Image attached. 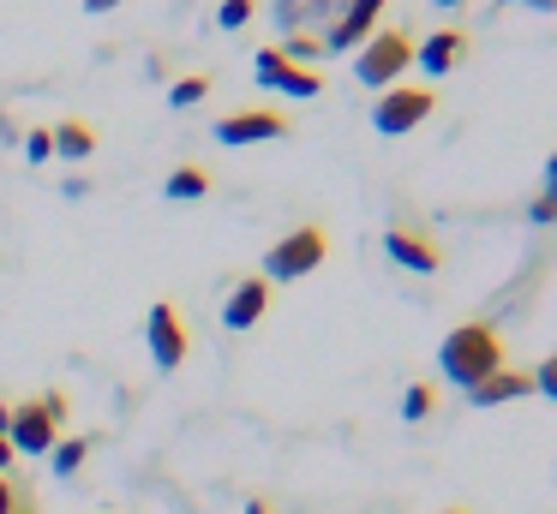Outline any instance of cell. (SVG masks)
<instances>
[{"mask_svg": "<svg viewBox=\"0 0 557 514\" xmlns=\"http://www.w3.org/2000/svg\"><path fill=\"white\" fill-rule=\"evenodd\" d=\"M528 215H533V222H557V210H552L545 198H533V203H528Z\"/></svg>", "mask_w": 557, "mask_h": 514, "instance_id": "484cf974", "label": "cell"}, {"mask_svg": "<svg viewBox=\"0 0 557 514\" xmlns=\"http://www.w3.org/2000/svg\"><path fill=\"white\" fill-rule=\"evenodd\" d=\"M49 138H54V155H73V162L97 150V131L85 120H61V126H49Z\"/></svg>", "mask_w": 557, "mask_h": 514, "instance_id": "4fadbf2b", "label": "cell"}, {"mask_svg": "<svg viewBox=\"0 0 557 514\" xmlns=\"http://www.w3.org/2000/svg\"><path fill=\"white\" fill-rule=\"evenodd\" d=\"M205 191H210V174H205V167H174V174H169V198L193 203V198H205Z\"/></svg>", "mask_w": 557, "mask_h": 514, "instance_id": "9a60e30c", "label": "cell"}, {"mask_svg": "<svg viewBox=\"0 0 557 514\" xmlns=\"http://www.w3.org/2000/svg\"><path fill=\"white\" fill-rule=\"evenodd\" d=\"M145 341H150V359H157L162 371H174L186 359V323H181V305H174V299H157V305H150Z\"/></svg>", "mask_w": 557, "mask_h": 514, "instance_id": "8992f818", "label": "cell"}, {"mask_svg": "<svg viewBox=\"0 0 557 514\" xmlns=\"http://www.w3.org/2000/svg\"><path fill=\"white\" fill-rule=\"evenodd\" d=\"M444 514H461V509H444Z\"/></svg>", "mask_w": 557, "mask_h": 514, "instance_id": "e575fe53", "label": "cell"}, {"mask_svg": "<svg viewBox=\"0 0 557 514\" xmlns=\"http://www.w3.org/2000/svg\"><path fill=\"white\" fill-rule=\"evenodd\" d=\"M252 12H258V0H222L216 24H222V30H240V24H252Z\"/></svg>", "mask_w": 557, "mask_h": 514, "instance_id": "44dd1931", "label": "cell"}, {"mask_svg": "<svg viewBox=\"0 0 557 514\" xmlns=\"http://www.w3.org/2000/svg\"><path fill=\"white\" fill-rule=\"evenodd\" d=\"M432 406H437L432 383H408V394H401V418H408V425H420V418L432 413Z\"/></svg>", "mask_w": 557, "mask_h": 514, "instance_id": "ac0fdd59", "label": "cell"}, {"mask_svg": "<svg viewBox=\"0 0 557 514\" xmlns=\"http://www.w3.org/2000/svg\"><path fill=\"white\" fill-rule=\"evenodd\" d=\"M205 96H210V78H198V72H193V78H174L169 102H174V108H198Z\"/></svg>", "mask_w": 557, "mask_h": 514, "instance_id": "ffe728a7", "label": "cell"}, {"mask_svg": "<svg viewBox=\"0 0 557 514\" xmlns=\"http://www.w3.org/2000/svg\"><path fill=\"white\" fill-rule=\"evenodd\" d=\"M7 430H13V401L0 394V437H7Z\"/></svg>", "mask_w": 557, "mask_h": 514, "instance_id": "4316f807", "label": "cell"}, {"mask_svg": "<svg viewBox=\"0 0 557 514\" xmlns=\"http://www.w3.org/2000/svg\"><path fill=\"white\" fill-rule=\"evenodd\" d=\"M264 311H270V281L264 275H246V281H234L228 305H222V323H228V329H258Z\"/></svg>", "mask_w": 557, "mask_h": 514, "instance_id": "9c48e42d", "label": "cell"}, {"mask_svg": "<svg viewBox=\"0 0 557 514\" xmlns=\"http://www.w3.org/2000/svg\"><path fill=\"white\" fill-rule=\"evenodd\" d=\"M270 138H288V120L270 114V108H234V114L216 120V143L240 150V143H270Z\"/></svg>", "mask_w": 557, "mask_h": 514, "instance_id": "52a82bcc", "label": "cell"}, {"mask_svg": "<svg viewBox=\"0 0 557 514\" xmlns=\"http://www.w3.org/2000/svg\"><path fill=\"white\" fill-rule=\"evenodd\" d=\"M324 251H330L324 227H294V234H282L276 246L264 251V281L270 287H276V281H300V275H312L318 263H324Z\"/></svg>", "mask_w": 557, "mask_h": 514, "instance_id": "277c9868", "label": "cell"}, {"mask_svg": "<svg viewBox=\"0 0 557 514\" xmlns=\"http://www.w3.org/2000/svg\"><path fill=\"white\" fill-rule=\"evenodd\" d=\"M61 425H66V394L42 389V394H30V401H13V430H7V442H13V454H54Z\"/></svg>", "mask_w": 557, "mask_h": 514, "instance_id": "7a4b0ae2", "label": "cell"}, {"mask_svg": "<svg viewBox=\"0 0 557 514\" xmlns=\"http://www.w3.org/2000/svg\"><path fill=\"white\" fill-rule=\"evenodd\" d=\"M0 138H13V126H7V114H0Z\"/></svg>", "mask_w": 557, "mask_h": 514, "instance_id": "836d02e7", "label": "cell"}, {"mask_svg": "<svg viewBox=\"0 0 557 514\" xmlns=\"http://www.w3.org/2000/svg\"><path fill=\"white\" fill-rule=\"evenodd\" d=\"M533 389H540V394H545V401H557V353H552V359H545V365H540V371H533Z\"/></svg>", "mask_w": 557, "mask_h": 514, "instance_id": "603a6c76", "label": "cell"}, {"mask_svg": "<svg viewBox=\"0 0 557 514\" xmlns=\"http://www.w3.org/2000/svg\"><path fill=\"white\" fill-rule=\"evenodd\" d=\"M413 66V42L408 30H372V42L354 48V78L366 90H396V78Z\"/></svg>", "mask_w": 557, "mask_h": 514, "instance_id": "3957f363", "label": "cell"}, {"mask_svg": "<svg viewBox=\"0 0 557 514\" xmlns=\"http://www.w3.org/2000/svg\"><path fill=\"white\" fill-rule=\"evenodd\" d=\"M13 514H42V509H37V497H30V490H25V497H18V509H13Z\"/></svg>", "mask_w": 557, "mask_h": 514, "instance_id": "f1b7e54d", "label": "cell"}, {"mask_svg": "<svg viewBox=\"0 0 557 514\" xmlns=\"http://www.w3.org/2000/svg\"><path fill=\"white\" fill-rule=\"evenodd\" d=\"M85 454H90V437H66V442H54V473L73 478L78 466H85Z\"/></svg>", "mask_w": 557, "mask_h": 514, "instance_id": "e0dca14e", "label": "cell"}, {"mask_svg": "<svg viewBox=\"0 0 557 514\" xmlns=\"http://www.w3.org/2000/svg\"><path fill=\"white\" fill-rule=\"evenodd\" d=\"M432 108H437V96H432V90H420V84H396V90L377 96L372 126L384 131V138H401V131H413L420 120H432Z\"/></svg>", "mask_w": 557, "mask_h": 514, "instance_id": "5b68a950", "label": "cell"}, {"mask_svg": "<svg viewBox=\"0 0 557 514\" xmlns=\"http://www.w3.org/2000/svg\"><path fill=\"white\" fill-rule=\"evenodd\" d=\"M85 7H90V12H114L121 0H85Z\"/></svg>", "mask_w": 557, "mask_h": 514, "instance_id": "4dcf8cb0", "label": "cell"}, {"mask_svg": "<svg viewBox=\"0 0 557 514\" xmlns=\"http://www.w3.org/2000/svg\"><path fill=\"white\" fill-rule=\"evenodd\" d=\"M384 251L401 263V269H413V275H432L437 263H444V258H437V246H432V239H425V234H413V227H389V234H384Z\"/></svg>", "mask_w": 557, "mask_h": 514, "instance_id": "30bf717a", "label": "cell"}, {"mask_svg": "<svg viewBox=\"0 0 557 514\" xmlns=\"http://www.w3.org/2000/svg\"><path fill=\"white\" fill-rule=\"evenodd\" d=\"M540 198H545V203H552V210H557V150L545 155V191H540Z\"/></svg>", "mask_w": 557, "mask_h": 514, "instance_id": "d4e9b609", "label": "cell"}, {"mask_svg": "<svg viewBox=\"0 0 557 514\" xmlns=\"http://www.w3.org/2000/svg\"><path fill=\"white\" fill-rule=\"evenodd\" d=\"M246 514H270V502H264V497H252V502H246Z\"/></svg>", "mask_w": 557, "mask_h": 514, "instance_id": "1f68e13d", "label": "cell"}, {"mask_svg": "<svg viewBox=\"0 0 557 514\" xmlns=\"http://www.w3.org/2000/svg\"><path fill=\"white\" fill-rule=\"evenodd\" d=\"M13 461H18V454H13V442L0 437V473H7V466H13Z\"/></svg>", "mask_w": 557, "mask_h": 514, "instance_id": "83f0119b", "label": "cell"}, {"mask_svg": "<svg viewBox=\"0 0 557 514\" xmlns=\"http://www.w3.org/2000/svg\"><path fill=\"white\" fill-rule=\"evenodd\" d=\"M282 54H288L294 66H312V60L324 54V36H312V30H294V36H288V48H282Z\"/></svg>", "mask_w": 557, "mask_h": 514, "instance_id": "d6986e66", "label": "cell"}, {"mask_svg": "<svg viewBox=\"0 0 557 514\" xmlns=\"http://www.w3.org/2000/svg\"><path fill=\"white\" fill-rule=\"evenodd\" d=\"M377 18H384V0H342V12H336V24H330L324 48H330V54H354L360 42H372Z\"/></svg>", "mask_w": 557, "mask_h": 514, "instance_id": "ba28073f", "label": "cell"}, {"mask_svg": "<svg viewBox=\"0 0 557 514\" xmlns=\"http://www.w3.org/2000/svg\"><path fill=\"white\" fill-rule=\"evenodd\" d=\"M18 497H25V485H18L13 473H0V514H13V509H18Z\"/></svg>", "mask_w": 557, "mask_h": 514, "instance_id": "cb8c5ba5", "label": "cell"}, {"mask_svg": "<svg viewBox=\"0 0 557 514\" xmlns=\"http://www.w3.org/2000/svg\"><path fill=\"white\" fill-rule=\"evenodd\" d=\"M516 7H533V12H557V0H516Z\"/></svg>", "mask_w": 557, "mask_h": 514, "instance_id": "f546056e", "label": "cell"}, {"mask_svg": "<svg viewBox=\"0 0 557 514\" xmlns=\"http://www.w3.org/2000/svg\"><path fill=\"white\" fill-rule=\"evenodd\" d=\"M461 54H468V36L461 30H432L420 48H413V60H420V72H432V78H444V72L461 66Z\"/></svg>", "mask_w": 557, "mask_h": 514, "instance_id": "8fae6325", "label": "cell"}, {"mask_svg": "<svg viewBox=\"0 0 557 514\" xmlns=\"http://www.w3.org/2000/svg\"><path fill=\"white\" fill-rule=\"evenodd\" d=\"M25 155H30V162H54V138H49V126H30V131H25Z\"/></svg>", "mask_w": 557, "mask_h": 514, "instance_id": "7402d4cb", "label": "cell"}, {"mask_svg": "<svg viewBox=\"0 0 557 514\" xmlns=\"http://www.w3.org/2000/svg\"><path fill=\"white\" fill-rule=\"evenodd\" d=\"M270 7H276V18L282 24H288V30H300V24H312V18H324V12H330V18H336V0H270Z\"/></svg>", "mask_w": 557, "mask_h": 514, "instance_id": "5bb4252c", "label": "cell"}, {"mask_svg": "<svg viewBox=\"0 0 557 514\" xmlns=\"http://www.w3.org/2000/svg\"><path fill=\"white\" fill-rule=\"evenodd\" d=\"M432 7H444V12H456V7H468V0H432Z\"/></svg>", "mask_w": 557, "mask_h": 514, "instance_id": "d6a6232c", "label": "cell"}, {"mask_svg": "<svg viewBox=\"0 0 557 514\" xmlns=\"http://www.w3.org/2000/svg\"><path fill=\"white\" fill-rule=\"evenodd\" d=\"M288 66H294V60L282 54V48H258V60H252V78L264 84V90H276V84H282V72H288Z\"/></svg>", "mask_w": 557, "mask_h": 514, "instance_id": "2e32d148", "label": "cell"}, {"mask_svg": "<svg viewBox=\"0 0 557 514\" xmlns=\"http://www.w3.org/2000/svg\"><path fill=\"white\" fill-rule=\"evenodd\" d=\"M437 371H444L456 389H473V383H485L492 371H504V341H497V329H485V323H456V329L444 335V347H437Z\"/></svg>", "mask_w": 557, "mask_h": 514, "instance_id": "6da1fadb", "label": "cell"}, {"mask_svg": "<svg viewBox=\"0 0 557 514\" xmlns=\"http://www.w3.org/2000/svg\"><path fill=\"white\" fill-rule=\"evenodd\" d=\"M528 389H533L528 371H509V365H504V371H492L485 383H473L468 401H473V406H504V401H521Z\"/></svg>", "mask_w": 557, "mask_h": 514, "instance_id": "7c38bea8", "label": "cell"}]
</instances>
